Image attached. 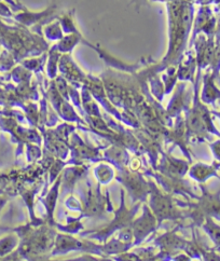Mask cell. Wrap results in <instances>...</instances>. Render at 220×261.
<instances>
[{"label": "cell", "instance_id": "6da1fadb", "mask_svg": "<svg viewBox=\"0 0 220 261\" xmlns=\"http://www.w3.org/2000/svg\"><path fill=\"white\" fill-rule=\"evenodd\" d=\"M206 228L208 230L210 237H212L213 241L216 243V245L220 246V227L215 225L212 220H208Z\"/></svg>", "mask_w": 220, "mask_h": 261}]
</instances>
